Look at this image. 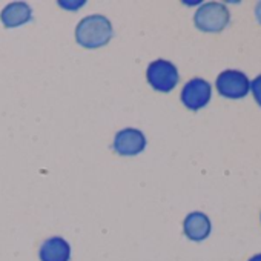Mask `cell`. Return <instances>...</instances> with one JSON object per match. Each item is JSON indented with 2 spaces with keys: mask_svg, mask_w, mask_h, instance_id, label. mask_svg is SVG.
Returning a JSON list of instances; mask_svg holds the SVG:
<instances>
[{
  "mask_svg": "<svg viewBox=\"0 0 261 261\" xmlns=\"http://www.w3.org/2000/svg\"><path fill=\"white\" fill-rule=\"evenodd\" d=\"M114 36V30L108 17L92 14L82 19L75 28V40L80 46L88 49L101 48L109 43Z\"/></svg>",
  "mask_w": 261,
  "mask_h": 261,
  "instance_id": "1",
  "label": "cell"
},
{
  "mask_svg": "<svg viewBox=\"0 0 261 261\" xmlns=\"http://www.w3.org/2000/svg\"><path fill=\"white\" fill-rule=\"evenodd\" d=\"M230 22V13L226 5L220 2L203 4L195 16L194 23L203 33H221Z\"/></svg>",
  "mask_w": 261,
  "mask_h": 261,
  "instance_id": "2",
  "label": "cell"
},
{
  "mask_svg": "<svg viewBox=\"0 0 261 261\" xmlns=\"http://www.w3.org/2000/svg\"><path fill=\"white\" fill-rule=\"evenodd\" d=\"M146 77L149 85L159 92H171L178 83V71L174 63L159 59L148 66Z\"/></svg>",
  "mask_w": 261,
  "mask_h": 261,
  "instance_id": "3",
  "label": "cell"
},
{
  "mask_svg": "<svg viewBox=\"0 0 261 261\" xmlns=\"http://www.w3.org/2000/svg\"><path fill=\"white\" fill-rule=\"evenodd\" d=\"M217 89L226 98H243L250 89V82L241 71L226 69L217 77Z\"/></svg>",
  "mask_w": 261,
  "mask_h": 261,
  "instance_id": "4",
  "label": "cell"
},
{
  "mask_svg": "<svg viewBox=\"0 0 261 261\" xmlns=\"http://www.w3.org/2000/svg\"><path fill=\"white\" fill-rule=\"evenodd\" d=\"M146 137L140 129L136 127H126L115 134L112 148L118 155L123 157H133L145 151L146 148Z\"/></svg>",
  "mask_w": 261,
  "mask_h": 261,
  "instance_id": "5",
  "label": "cell"
},
{
  "mask_svg": "<svg viewBox=\"0 0 261 261\" xmlns=\"http://www.w3.org/2000/svg\"><path fill=\"white\" fill-rule=\"evenodd\" d=\"M211 85L204 79L189 80L181 91V101L191 111H198L204 108L211 100Z\"/></svg>",
  "mask_w": 261,
  "mask_h": 261,
  "instance_id": "6",
  "label": "cell"
},
{
  "mask_svg": "<svg viewBox=\"0 0 261 261\" xmlns=\"http://www.w3.org/2000/svg\"><path fill=\"white\" fill-rule=\"evenodd\" d=\"M212 229L211 220L203 212H191L183 221L185 235L191 241H203L209 237Z\"/></svg>",
  "mask_w": 261,
  "mask_h": 261,
  "instance_id": "7",
  "label": "cell"
},
{
  "mask_svg": "<svg viewBox=\"0 0 261 261\" xmlns=\"http://www.w3.org/2000/svg\"><path fill=\"white\" fill-rule=\"evenodd\" d=\"M39 258L40 261H69L71 246L62 237H51L40 246Z\"/></svg>",
  "mask_w": 261,
  "mask_h": 261,
  "instance_id": "8",
  "label": "cell"
},
{
  "mask_svg": "<svg viewBox=\"0 0 261 261\" xmlns=\"http://www.w3.org/2000/svg\"><path fill=\"white\" fill-rule=\"evenodd\" d=\"M33 19V10L28 4L23 2H13L7 5L0 14V20H2L5 28H17L22 27Z\"/></svg>",
  "mask_w": 261,
  "mask_h": 261,
  "instance_id": "9",
  "label": "cell"
},
{
  "mask_svg": "<svg viewBox=\"0 0 261 261\" xmlns=\"http://www.w3.org/2000/svg\"><path fill=\"white\" fill-rule=\"evenodd\" d=\"M250 89H252V94H253L256 103L261 106V75L253 79V82L250 83Z\"/></svg>",
  "mask_w": 261,
  "mask_h": 261,
  "instance_id": "10",
  "label": "cell"
},
{
  "mask_svg": "<svg viewBox=\"0 0 261 261\" xmlns=\"http://www.w3.org/2000/svg\"><path fill=\"white\" fill-rule=\"evenodd\" d=\"M255 17H256V20H258V23H261V2L256 5V8H255Z\"/></svg>",
  "mask_w": 261,
  "mask_h": 261,
  "instance_id": "11",
  "label": "cell"
},
{
  "mask_svg": "<svg viewBox=\"0 0 261 261\" xmlns=\"http://www.w3.org/2000/svg\"><path fill=\"white\" fill-rule=\"evenodd\" d=\"M249 261H261V253H256V255H253L252 258H249Z\"/></svg>",
  "mask_w": 261,
  "mask_h": 261,
  "instance_id": "12",
  "label": "cell"
}]
</instances>
